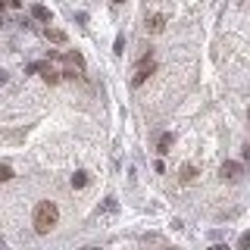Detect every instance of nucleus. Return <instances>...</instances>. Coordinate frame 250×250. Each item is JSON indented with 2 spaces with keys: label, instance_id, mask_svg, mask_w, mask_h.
Returning <instances> with one entry per match:
<instances>
[{
  "label": "nucleus",
  "instance_id": "obj_11",
  "mask_svg": "<svg viewBox=\"0 0 250 250\" xmlns=\"http://www.w3.org/2000/svg\"><path fill=\"white\" fill-rule=\"evenodd\" d=\"M88 182H91V178H88V172H75V175H72V188H75V191L88 188Z\"/></svg>",
  "mask_w": 250,
  "mask_h": 250
},
{
  "label": "nucleus",
  "instance_id": "obj_12",
  "mask_svg": "<svg viewBox=\"0 0 250 250\" xmlns=\"http://www.w3.org/2000/svg\"><path fill=\"white\" fill-rule=\"evenodd\" d=\"M6 10H22V0H3Z\"/></svg>",
  "mask_w": 250,
  "mask_h": 250
},
{
  "label": "nucleus",
  "instance_id": "obj_13",
  "mask_svg": "<svg viewBox=\"0 0 250 250\" xmlns=\"http://www.w3.org/2000/svg\"><path fill=\"white\" fill-rule=\"evenodd\" d=\"M241 247H250V234H241Z\"/></svg>",
  "mask_w": 250,
  "mask_h": 250
},
{
  "label": "nucleus",
  "instance_id": "obj_10",
  "mask_svg": "<svg viewBox=\"0 0 250 250\" xmlns=\"http://www.w3.org/2000/svg\"><path fill=\"white\" fill-rule=\"evenodd\" d=\"M44 35H47L50 44H66V31H62V28H47Z\"/></svg>",
  "mask_w": 250,
  "mask_h": 250
},
{
  "label": "nucleus",
  "instance_id": "obj_14",
  "mask_svg": "<svg viewBox=\"0 0 250 250\" xmlns=\"http://www.w3.org/2000/svg\"><path fill=\"white\" fill-rule=\"evenodd\" d=\"M0 10H6V6H3V0H0Z\"/></svg>",
  "mask_w": 250,
  "mask_h": 250
},
{
  "label": "nucleus",
  "instance_id": "obj_3",
  "mask_svg": "<svg viewBox=\"0 0 250 250\" xmlns=\"http://www.w3.org/2000/svg\"><path fill=\"white\" fill-rule=\"evenodd\" d=\"M28 72L41 75L47 84H60V78H62V72H57V69H53L50 62H31V66H28Z\"/></svg>",
  "mask_w": 250,
  "mask_h": 250
},
{
  "label": "nucleus",
  "instance_id": "obj_4",
  "mask_svg": "<svg viewBox=\"0 0 250 250\" xmlns=\"http://www.w3.org/2000/svg\"><path fill=\"white\" fill-rule=\"evenodd\" d=\"M219 172H222V178H225V182H238V178H241V172H244V166H241L238 160H225Z\"/></svg>",
  "mask_w": 250,
  "mask_h": 250
},
{
  "label": "nucleus",
  "instance_id": "obj_16",
  "mask_svg": "<svg viewBox=\"0 0 250 250\" xmlns=\"http://www.w3.org/2000/svg\"><path fill=\"white\" fill-rule=\"evenodd\" d=\"M0 244H3V238H0Z\"/></svg>",
  "mask_w": 250,
  "mask_h": 250
},
{
  "label": "nucleus",
  "instance_id": "obj_6",
  "mask_svg": "<svg viewBox=\"0 0 250 250\" xmlns=\"http://www.w3.org/2000/svg\"><path fill=\"white\" fill-rule=\"evenodd\" d=\"M172 144H175V135H160V141H156V153L160 156H166V153H172Z\"/></svg>",
  "mask_w": 250,
  "mask_h": 250
},
{
  "label": "nucleus",
  "instance_id": "obj_1",
  "mask_svg": "<svg viewBox=\"0 0 250 250\" xmlns=\"http://www.w3.org/2000/svg\"><path fill=\"white\" fill-rule=\"evenodd\" d=\"M31 222H35L38 231H50L53 225L60 222V207L53 200H41L35 207V213H31Z\"/></svg>",
  "mask_w": 250,
  "mask_h": 250
},
{
  "label": "nucleus",
  "instance_id": "obj_7",
  "mask_svg": "<svg viewBox=\"0 0 250 250\" xmlns=\"http://www.w3.org/2000/svg\"><path fill=\"white\" fill-rule=\"evenodd\" d=\"M60 60L62 62H69V66H75V69H84V57L78 50H69V53H60Z\"/></svg>",
  "mask_w": 250,
  "mask_h": 250
},
{
  "label": "nucleus",
  "instance_id": "obj_15",
  "mask_svg": "<svg viewBox=\"0 0 250 250\" xmlns=\"http://www.w3.org/2000/svg\"><path fill=\"white\" fill-rule=\"evenodd\" d=\"M113 3H125V0H113Z\"/></svg>",
  "mask_w": 250,
  "mask_h": 250
},
{
  "label": "nucleus",
  "instance_id": "obj_2",
  "mask_svg": "<svg viewBox=\"0 0 250 250\" xmlns=\"http://www.w3.org/2000/svg\"><path fill=\"white\" fill-rule=\"evenodd\" d=\"M156 72V60H153V53H144V57H141V62H138V69H135V78H131V84H144L147 78H150Z\"/></svg>",
  "mask_w": 250,
  "mask_h": 250
},
{
  "label": "nucleus",
  "instance_id": "obj_9",
  "mask_svg": "<svg viewBox=\"0 0 250 250\" xmlns=\"http://www.w3.org/2000/svg\"><path fill=\"white\" fill-rule=\"evenodd\" d=\"M31 16H35L38 22H50V19H53V16H50V10H47L44 3H35V6H31Z\"/></svg>",
  "mask_w": 250,
  "mask_h": 250
},
{
  "label": "nucleus",
  "instance_id": "obj_8",
  "mask_svg": "<svg viewBox=\"0 0 250 250\" xmlns=\"http://www.w3.org/2000/svg\"><path fill=\"white\" fill-rule=\"evenodd\" d=\"M178 178H182V182H185V185H191V182H194V178H197V169H194V166H191V163H185V166H182V169H178Z\"/></svg>",
  "mask_w": 250,
  "mask_h": 250
},
{
  "label": "nucleus",
  "instance_id": "obj_5",
  "mask_svg": "<svg viewBox=\"0 0 250 250\" xmlns=\"http://www.w3.org/2000/svg\"><path fill=\"white\" fill-rule=\"evenodd\" d=\"M163 28H166V16L163 13L147 16V31H150V35H156V31H163Z\"/></svg>",
  "mask_w": 250,
  "mask_h": 250
}]
</instances>
